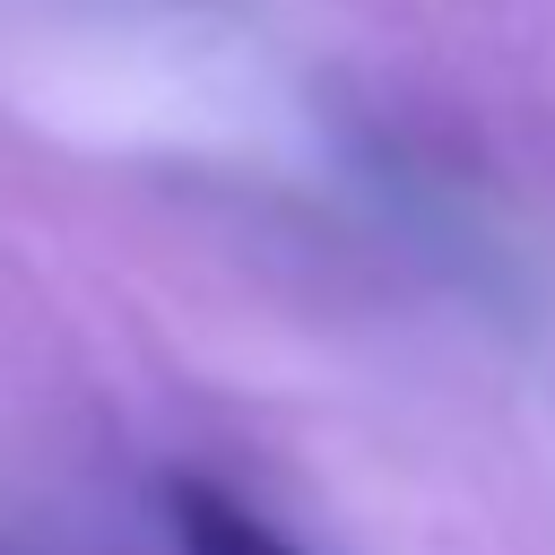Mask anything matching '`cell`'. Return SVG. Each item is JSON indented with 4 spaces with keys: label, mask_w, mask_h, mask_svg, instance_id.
Segmentation results:
<instances>
[{
    "label": "cell",
    "mask_w": 555,
    "mask_h": 555,
    "mask_svg": "<svg viewBox=\"0 0 555 555\" xmlns=\"http://www.w3.org/2000/svg\"><path fill=\"white\" fill-rule=\"evenodd\" d=\"M165 512H173L182 555H304V546H286L278 529H260L234 494H217V486H199V477H173V486H165Z\"/></svg>",
    "instance_id": "cell-1"
}]
</instances>
